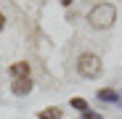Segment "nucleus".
<instances>
[{
	"label": "nucleus",
	"mask_w": 122,
	"mask_h": 119,
	"mask_svg": "<svg viewBox=\"0 0 122 119\" xmlns=\"http://www.w3.org/2000/svg\"><path fill=\"white\" fill-rule=\"evenodd\" d=\"M88 21H90L93 29H109V27L117 21V8H114V3H98V5H93L90 13H88Z\"/></svg>",
	"instance_id": "1"
},
{
	"label": "nucleus",
	"mask_w": 122,
	"mask_h": 119,
	"mask_svg": "<svg viewBox=\"0 0 122 119\" xmlns=\"http://www.w3.org/2000/svg\"><path fill=\"white\" fill-rule=\"evenodd\" d=\"M77 71H80V77H85V79H98L101 74H104V64H101V58L96 53H80Z\"/></svg>",
	"instance_id": "2"
},
{
	"label": "nucleus",
	"mask_w": 122,
	"mask_h": 119,
	"mask_svg": "<svg viewBox=\"0 0 122 119\" xmlns=\"http://www.w3.org/2000/svg\"><path fill=\"white\" fill-rule=\"evenodd\" d=\"M32 79L29 77H24V79H13V85H11V93L13 95H29L32 93Z\"/></svg>",
	"instance_id": "3"
},
{
	"label": "nucleus",
	"mask_w": 122,
	"mask_h": 119,
	"mask_svg": "<svg viewBox=\"0 0 122 119\" xmlns=\"http://www.w3.org/2000/svg\"><path fill=\"white\" fill-rule=\"evenodd\" d=\"M8 74L13 79H24V77H29V64L27 61H16V64L8 66Z\"/></svg>",
	"instance_id": "4"
},
{
	"label": "nucleus",
	"mask_w": 122,
	"mask_h": 119,
	"mask_svg": "<svg viewBox=\"0 0 122 119\" xmlns=\"http://www.w3.org/2000/svg\"><path fill=\"white\" fill-rule=\"evenodd\" d=\"M96 98H98L101 103H117V101H119V93L112 90V87H104V90H98V93H96Z\"/></svg>",
	"instance_id": "5"
},
{
	"label": "nucleus",
	"mask_w": 122,
	"mask_h": 119,
	"mask_svg": "<svg viewBox=\"0 0 122 119\" xmlns=\"http://www.w3.org/2000/svg\"><path fill=\"white\" fill-rule=\"evenodd\" d=\"M61 116H64V109H58V106H51V109L37 111V119H61Z\"/></svg>",
	"instance_id": "6"
},
{
	"label": "nucleus",
	"mask_w": 122,
	"mask_h": 119,
	"mask_svg": "<svg viewBox=\"0 0 122 119\" xmlns=\"http://www.w3.org/2000/svg\"><path fill=\"white\" fill-rule=\"evenodd\" d=\"M69 106H72L74 111H80V114H82V111H88V101H85V98H72V101H69Z\"/></svg>",
	"instance_id": "7"
},
{
	"label": "nucleus",
	"mask_w": 122,
	"mask_h": 119,
	"mask_svg": "<svg viewBox=\"0 0 122 119\" xmlns=\"http://www.w3.org/2000/svg\"><path fill=\"white\" fill-rule=\"evenodd\" d=\"M80 116H82V119H104V116H101L98 111H90V109H88V111H82Z\"/></svg>",
	"instance_id": "8"
},
{
	"label": "nucleus",
	"mask_w": 122,
	"mask_h": 119,
	"mask_svg": "<svg viewBox=\"0 0 122 119\" xmlns=\"http://www.w3.org/2000/svg\"><path fill=\"white\" fill-rule=\"evenodd\" d=\"M3 27H5V16L0 13V32H3Z\"/></svg>",
	"instance_id": "9"
},
{
	"label": "nucleus",
	"mask_w": 122,
	"mask_h": 119,
	"mask_svg": "<svg viewBox=\"0 0 122 119\" xmlns=\"http://www.w3.org/2000/svg\"><path fill=\"white\" fill-rule=\"evenodd\" d=\"M61 3H64V5H72V3H74V0H61Z\"/></svg>",
	"instance_id": "10"
}]
</instances>
